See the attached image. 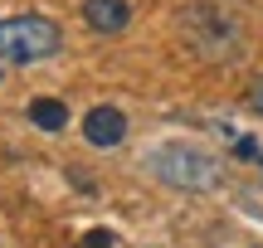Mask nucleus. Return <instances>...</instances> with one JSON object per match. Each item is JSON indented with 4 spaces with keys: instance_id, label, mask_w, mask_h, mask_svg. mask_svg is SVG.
<instances>
[{
    "instance_id": "nucleus-1",
    "label": "nucleus",
    "mask_w": 263,
    "mask_h": 248,
    "mask_svg": "<svg viewBox=\"0 0 263 248\" xmlns=\"http://www.w3.org/2000/svg\"><path fill=\"white\" fill-rule=\"evenodd\" d=\"M180 39L205 64H234L249 49V25L224 0H195V5L180 10Z\"/></svg>"
},
{
    "instance_id": "nucleus-2",
    "label": "nucleus",
    "mask_w": 263,
    "mask_h": 248,
    "mask_svg": "<svg viewBox=\"0 0 263 248\" xmlns=\"http://www.w3.org/2000/svg\"><path fill=\"white\" fill-rule=\"evenodd\" d=\"M146 166H151V175H156L161 185H176V190L205 195V190L219 185V161L205 151V146H195V141H161V146H151Z\"/></svg>"
},
{
    "instance_id": "nucleus-3",
    "label": "nucleus",
    "mask_w": 263,
    "mask_h": 248,
    "mask_svg": "<svg viewBox=\"0 0 263 248\" xmlns=\"http://www.w3.org/2000/svg\"><path fill=\"white\" fill-rule=\"evenodd\" d=\"M59 49H64V29L49 15H5L0 19V64L5 68L44 64Z\"/></svg>"
},
{
    "instance_id": "nucleus-4",
    "label": "nucleus",
    "mask_w": 263,
    "mask_h": 248,
    "mask_svg": "<svg viewBox=\"0 0 263 248\" xmlns=\"http://www.w3.org/2000/svg\"><path fill=\"white\" fill-rule=\"evenodd\" d=\"M83 141L98 146V151L122 146V141H127V112H122V107H112V102L88 107V117H83Z\"/></svg>"
},
{
    "instance_id": "nucleus-5",
    "label": "nucleus",
    "mask_w": 263,
    "mask_h": 248,
    "mask_svg": "<svg viewBox=\"0 0 263 248\" xmlns=\"http://www.w3.org/2000/svg\"><path fill=\"white\" fill-rule=\"evenodd\" d=\"M83 25L98 34H122L132 25V0H83Z\"/></svg>"
},
{
    "instance_id": "nucleus-6",
    "label": "nucleus",
    "mask_w": 263,
    "mask_h": 248,
    "mask_svg": "<svg viewBox=\"0 0 263 248\" xmlns=\"http://www.w3.org/2000/svg\"><path fill=\"white\" fill-rule=\"evenodd\" d=\"M29 122H34L39 132H64L68 127V107L59 102V97H34V102H29Z\"/></svg>"
},
{
    "instance_id": "nucleus-7",
    "label": "nucleus",
    "mask_w": 263,
    "mask_h": 248,
    "mask_svg": "<svg viewBox=\"0 0 263 248\" xmlns=\"http://www.w3.org/2000/svg\"><path fill=\"white\" fill-rule=\"evenodd\" d=\"M83 248H117V234L112 229H88L83 234Z\"/></svg>"
},
{
    "instance_id": "nucleus-8",
    "label": "nucleus",
    "mask_w": 263,
    "mask_h": 248,
    "mask_svg": "<svg viewBox=\"0 0 263 248\" xmlns=\"http://www.w3.org/2000/svg\"><path fill=\"white\" fill-rule=\"evenodd\" d=\"M244 102H249V107H254V112L263 117V78H258V83H254V88L244 93Z\"/></svg>"
},
{
    "instance_id": "nucleus-9",
    "label": "nucleus",
    "mask_w": 263,
    "mask_h": 248,
    "mask_svg": "<svg viewBox=\"0 0 263 248\" xmlns=\"http://www.w3.org/2000/svg\"><path fill=\"white\" fill-rule=\"evenodd\" d=\"M0 78H5V64H0Z\"/></svg>"
}]
</instances>
